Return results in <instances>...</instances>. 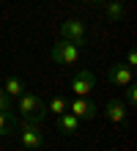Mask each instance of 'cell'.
<instances>
[{
	"label": "cell",
	"mask_w": 137,
	"mask_h": 151,
	"mask_svg": "<svg viewBox=\"0 0 137 151\" xmlns=\"http://www.w3.org/2000/svg\"><path fill=\"white\" fill-rule=\"evenodd\" d=\"M69 113L77 115L80 121H90L99 115V104L88 96H74V102H69Z\"/></svg>",
	"instance_id": "obj_4"
},
{
	"label": "cell",
	"mask_w": 137,
	"mask_h": 151,
	"mask_svg": "<svg viewBox=\"0 0 137 151\" xmlns=\"http://www.w3.org/2000/svg\"><path fill=\"white\" fill-rule=\"evenodd\" d=\"M104 14H107L110 22H121V17H123V0H107V3H104Z\"/></svg>",
	"instance_id": "obj_10"
},
{
	"label": "cell",
	"mask_w": 137,
	"mask_h": 151,
	"mask_svg": "<svg viewBox=\"0 0 137 151\" xmlns=\"http://www.w3.org/2000/svg\"><path fill=\"white\" fill-rule=\"evenodd\" d=\"M60 39H66L71 44H77V47H82V44H85V22L66 19V22L60 25Z\"/></svg>",
	"instance_id": "obj_5"
},
{
	"label": "cell",
	"mask_w": 137,
	"mask_h": 151,
	"mask_svg": "<svg viewBox=\"0 0 137 151\" xmlns=\"http://www.w3.org/2000/svg\"><path fill=\"white\" fill-rule=\"evenodd\" d=\"M126 88V107H134V102H137V91H134V85H123Z\"/></svg>",
	"instance_id": "obj_14"
},
{
	"label": "cell",
	"mask_w": 137,
	"mask_h": 151,
	"mask_svg": "<svg viewBox=\"0 0 137 151\" xmlns=\"http://www.w3.org/2000/svg\"><path fill=\"white\" fill-rule=\"evenodd\" d=\"M126 66H129V69H134V66H137V52H134V47L126 52Z\"/></svg>",
	"instance_id": "obj_16"
},
{
	"label": "cell",
	"mask_w": 137,
	"mask_h": 151,
	"mask_svg": "<svg viewBox=\"0 0 137 151\" xmlns=\"http://www.w3.org/2000/svg\"><path fill=\"white\" fill-rule=\"evenodd\" d=\"M19 104H16V110H19L22 121H33V124H41L44 118H47V104H44L39 96H36L33 91H22L19 96Z\"/></svg>",
	"instance_id": "obj_1"
},
{
	"label": "cell",
	"mask_w": 137,
	"mask_h": 151,
	"mask_svg": "<svg viewBox=\"0 0 137 151\" xmlns=\"http://www.w3.org/2000/svg\"><path fill=\"white\" fill-rule=\"evenodd\" d=\"M77 127H80V118H77V115H71L69 110L58 115V129L63 132V135H74Z\"/></svg>",
	"instance_id": "obj_9"
},
{
	"label": "cell",
	"mask_w": 137,
	"mask_h": 151,
	"mask_svg": "<svg viewBox=\"0 0 137 151\" xmlns=\"http://www.w3.org/2000/svg\"><path fill=\"white\" fill-rule=\"evenodd\" d=\"M96 88V77L90 69H80V72L74 74V80H71V91H74V96H90V91Z\"/></svg>",
	"instance_id": "obj_6"
},
{
	"label": "cell",
	"mask_w": 137,
	"mask_h": 151,
	"mask_svg": "<svg viewBox=\"0 0 137 151\" xmlns=\"http://www.w3.org/2000/svg\"><path fill=\"white\" fill-rule=\"evenodd\" d=\"M16 115H14V110H8V113H0V137L3 135H11V132L16 129Z\"/></svg>",
	"instance_id": "obj_11"
},
{
	"label": "cell",
	"mask_w": 137,
	"mask_h": 151,
	"mask_svg": "<svg viewBox=\"0 0 137 151\" xmlns=\"http://www.w3.org/2000/svg\"><path fill=\"white\" fill-rule=\"evenodd\" d=\"M104 115L113 124H126V118H129V110H126V104L121 99H110L107 107H104Z\"/></svg>",
	"instance_id": "obj_8"
},
{
	"label": "cell",
	"mask_w": 137,
	"mask_h": 151,
	"mask_svg": "<svg viewBox=\"0 0 137 151\" xmlns=\"http://www.w3.org/2000/svg\"><path fill=\"white\" fill-rule=\"evenodd\" d=\"M90 3H107V0H90Z\"/></svg>",
	"instance_id": "obj_17"
},
{
	"label": "cell",
	"mask_w": 137,
	"mask_h": 151,
	"mask_svg": "<svg viewBox=\"0 0 137 151\" xmlns=\"http://www.w3.org/2000/svg\"><path fill=\"white\" fill-rule=\"evenodd\" d=\"M3 91H6L8 99H16V96L25 91V83H22L19 77H8V80H6V85H3Z\"/></svg>",
	"instance_id": "obj_12"
},
{
	"label": "cell",
	"mask_w": 137,
	"mask_h": 151,
	"mask_svg": "<svg viewBox=\"0 0 137 151\" xmlns=\"http://www.w3.org/2000/svg\"><path fill=\"white\" fill-rule=\"evenodd\" d=\"M49 58L55 60V63H60V66H71V63L80 60V47L66 41V39H58L52 44V50H49Z\"/></svg>",
	"instance_id": "obj_3"
},
{
	"label": "cell",
	"mask_w": 137,
	"mask_h": 151,
	"mask_svg": "<svg viewBox=\"0 0 137 151\" xmlns=\"http://www.w3.org/2000/svg\"><path fill=\"white\" fill-rule=\"evenodd\" d=\"M69 110V102L63 99V96H55V99L47 104V113H55V115H60V113H66Z\"/></svg>",
	"instance_id": "obj_13"
},
{
	"label": "cell",
	"mask_w": 137,
	"mask_h": 151,
	"mask_svg": "<svg viewBox=\"0 0 137 151\" xmlns=\"http://www.w3.org/2000/svg\"><path fill=\"white\" fill-rule=\"evenodd\" d=\"M8 110H14V107H11V99L6 96L3 85H0V113H8Z\"/></svg>",
	"instance_id": "obj_15"
},
{
	"label": "cell",
	"mask_w": 137,
	"mask_h": 151,
	"mask_svg": "<svg viewBox=\"0 0 137 151\" xmlns=\"http://www.w3.org/2000/svg\"><path fill=\"white\" fill-rule=\"evenodd\" d=\"M19 143L25 151H39L44 146V132H41V124H33V121H19Z\"/></svg>",
	"instance_id": "obj_2"
},
{
	"label": "cell",
	"mask_w": 137,
	"mask_h": 151,
	"mask_svg": "<svg viewBox=\"0 0 137 151\" xmlns=\"http://www.w3.org/2000/svg\"><path fill=\"white\" fill-rule=\"evenodd\" d=\"M107 80H110L113 85H121V88H123V85L132 83V69L126 66V63H115V66L107 69Z\"/></svg>",
	"instance_id": "obj_7"
}]
</instances>
